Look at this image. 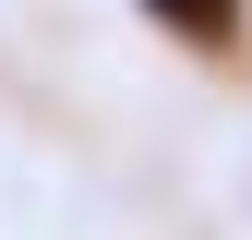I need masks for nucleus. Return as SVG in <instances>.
Here are the masks:
<instances>
[{
    "mask_svg": "<svg viewBox=\"0 0 252 240\" xmlns=\"http://www.w3.org/2000/svg\"><path fill=\"white\" fill-rule=\"evenodd\" d=\"M156 12H168V24H204V36H228V12H240V0H156Z\"/></svg>",
    "mask_w": 252,
    "mask_h": 240,
    "instance_id": "obj_1",
    "label": "nucleus"
}]
</instances>
